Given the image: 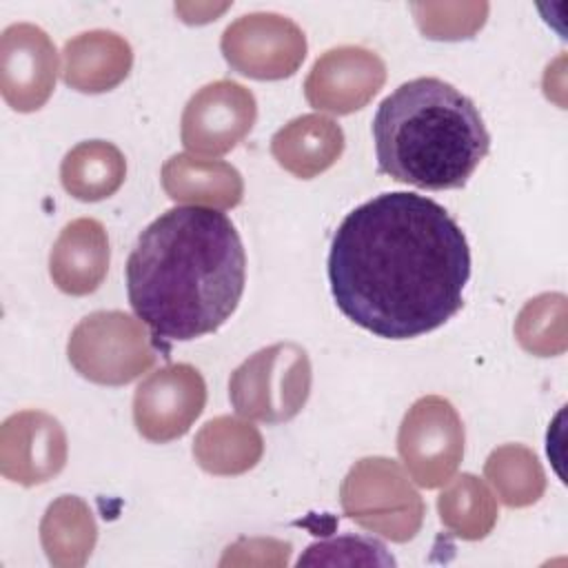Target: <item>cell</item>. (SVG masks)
Masks as SVG:
<instances>
[{"instance_id":"18","label":"cell","mask_w":568,"mask_h":568,"mask_svg":"<svg viewBox=\"0 0 568 568\" xmlns=\"http://www.w3.org/2000/svg\"><path fill=\"white\" fill-rule=\"evenodd\" d=\"M264 453L260 430L237 417L209 419L193 439V457L202 470L220 477L242 475L257 466Z\"/></svg>"},{"instance_id":"7","label":"cell","mask_w":568,"mask_h":568,"mask_svg":"<svg viewBox=\"0 0 568 568\" xmlns=\"http://www.w3.org/2000/svg\"><path fill=\"white\" fill-rule=\"evenodd\" d=\"M464 442L462 417L439 395L419 397L406 410L397 433L399 457L422 488H437L450 481L462 464Z\"/></svg>"},{"instance_id":"14","label":"cell","mask_w":568,"mask_h":568,"mask_svg":"<svg viewBox=\"0 0 568 568\" xmlns=\"http://www.w3.org/2000/svg\"><path fill=\"white\" fill-rule=\"evenodd\" d=\"M109 237L93 217L69 222L49 255L53 284L67 295H89L100 288L109 271Z\"/></svg>"},{"instance_id":"4","label":"cell","mask_w":568,"mask_h":568,"mask_svg":"<svg viewBox=\"0 0 568 568\" xmlns=\"http://www.w3.org/2000/svg\"><path fill=\"white\" fill-rule=\"evenodd\" d=\"M311 359L295 342H280L246 357L229 379L237 415L264 424L293 419L311 395Z\"/></svg>"},{"instance_id":"24","label":"cell","mask_w":568,"mask_h":568,"mask_svg":"<svg viewBox=\"0 0 568 568\" xmlns=\"http://www.w3.org/2000/svg\"><path fill=\"white\" fill-rule=\"evenodd\" d=\"M488 2H417L410 4L417 27L430 40H466L486 22Z\"/></svg>"},{"instance_id":"5","label":"cell","mask_w":568,"mask_h":568,"mask_svg":"<svg viewBox=\"0 0 568 568\" xmlns=\"http://www.w3.org/2000/svg\"><path fill=\"white\" fill-rule=\"evenodd\" d=\"M339 501L348 519L395 544L413 539L426 513L406 473L388 457L355 462L342 481Z\"/></svg>"},{"instance_id":"2","label":"cell","mask_w":568,"mask_h":568,"mask_svg":"<svg viewBox=\"0 0 568 568\" xmlns=\"http://www.w3.org/2000/svg\"><path fill=\"white\" fill-rule=\"evenodd\" d=\"M246 255L233 222L213 209L175 206L155 217L126 260L133 313L158 337L189 342L217 331L244 293Z\"/></svg>"},{"instance_id":"25","label":"cell","mask_w":568,"mask_h":568,"mask_svg":"<svg viewBox=\"0 0 568 568\" xmlns=\"http://www.w3.org/2000/svg\"><path fill=\"white\" fill-rule=\"evenodd\" d=\"M395 566V559L386 548L359 535L328 537L315 541L297 559V566Z\"/></svg>"},{"instance_id":"26","label":"cell","mask_w":568,"mask_h":568,"mask_svg":"<svg viewBox=\"0 0 568 568\" xmlns=\"http://www.w3.org/2000/svg\"><path fill=\"white\" fill-rule=\"evenodd\" d=\"M291 544L280 539H237L224 550L220 566H286Z\"/></svg>"},{"instance_id":"13","label":"cell","mask_w":568,"mask_h":568,"mask_svg":"<svg viewBox=\"0 0 568 568\" xmlns=\"http://www.w3.org/2000/svg\"><path fill=\"white\" fill-rule=\"evenodd\" d=\"M67 464V433L44 410H20L0 426V473L20 486L53 479Z\"/></svg>"},{"instance_id":"21","label":"cell","mask_w":568,"mask_h":568,"mask_svg":"<svg viewBox=\"0 0 568 568\" xmlns=\"http://www.w3.org/2000/svg\"><path fill=\"white\" fill-rule=\"evenodd\" d=\"M442 524L459 539H484L497 521V501L488 486L473 473L455 477L437 497Z\"/></svg>"},{"instance_id":"20","label":"cell","mask_w":568,"mask_h":568,"mask_svg":"<svg viewBox=\"0 0 568 568\" xmlns=\"http://www.w3.org/2000/svg\"><path fill=\"white\" fill-rule=\"evenodd\" d=\"M126 178V160L122 151L104 140H89L73 146L62 164L60 180L69 195L82 202L111 197Z\"/></svg>"},{"instance_id":"12","label":"cell","mask_w":568,"mask_h":568,"mask_svg":"<svg viewBox=\"0 0 568 568\" xmlns=\"http://www.w3.org/2000/svg\"><path fill=\"white\" fill-rule=\"evenodd\" d=\"M58 51L44 29L18 22L0 36V93L20 113L38 111L55 89Z\"/></svg>"},{"instance_id":"23","label":"cell","mask_w":568,"mask_h":568,"mask_svg":"<svg viewBox=\"0 0 568 568\" xmlns=\"http://www.w3.org/2000/svg\"><path fill=\"white\" fill-rule=\"evenodd\" d=\"M515 337L524 351L537 357L561 355L566 337V295L541 293L524 304L515 320Z\"/></svg>"},{"instance_id":"16","label":"cell","mask_w":568,"mask_h":568,"mask_svg":"<svg viewBox=\"0 0 568 568\" xmlns=\"http://www.w3.org/2000/svg\"><path fill=\"white\" fill-rule=\"evenodd\" d=\"M271 153L284 171L311 180L339 160L344 153V131L328 115L306 113L275 131Z\"/></svg>"},{"instance_id":"10","label":"cell","mask_w":568,"mask_h":568,"mask_svg":"<svg viewBox=\"0 0 568 568\" xmlns=\"http://www.w3.org/2000/svg\"><path fill=\"white\" fill-rule=\"evenodd\" d=\"M206 404V384L191 364H169L151 373L133 395L138 433L155 444L173 442L189 433Z\"/></svg>"},{"instance_id":"3","label":"cell","mask_w":568,"mask_h":568,"mask_svg":"<svg viewBox=\"0 0 568 568\" xmlns=\"http://www.w3.org/2000/svg\"><path fill=\"white\" fill-rule=\"evenodd\" d=\"M377 171L426 191L462 189L490 151L475 102L439 78H415L373 118Z\"/></svg>"},{"instance_id":"17","label":"cell","mask_w":568,"mask_h":568,"mask_svg":"<svg viewBox=\"0 0 568 568\" xmlns=\"http://www.w3.org/2000/svg\"><path fill=\"white\" fill-rule=\"evenodd\" d=\"M160 178L164 193L175 202L233 209L244 195L240 171L222 160H200L178 153L164 162Z\"/></svg>"},{"instance_id":"9","label":"cell","mask_w":568,"mask_h":568,"mask_svg":"<svg viewBox=\"0 0 568 568\" xmlns=\"http://www.w3.org/2000/svg\"><path fill=\"white\" fill-rule=\"evenodd\" d=\"M257 118L255 95L235 80L204 84L184 106L180 138L197 155H224L253 129Z\"/></svg>"},{"instance_id":"1","label":"cell","mask_w":568,"mask_h":568,"mask_svg":"<svg viewBox=\"0 0 568 568\" xmlns=\"http://www.w3.org/2000/svg\"><path fill=\"white\" fill-rule=\"evenodd\" d=\"M470 248L435 200L382 193L353 209L328 253L337 308L384 339H410L446 324L464 304Z\"/></svg>"},{"instance_id":"19","label":"cell","mask_w":568,"mask_h":568,"mask_svg":"<svg viewBox=\"0 0 568 568\" xmlns=\"http://www.w3.org/2000/svg\"><path fill=\"white\" fill-rule=\"evenodd\" d=\"M98 526L91 508L75 495H62L49 504L40 521V541L55 568H80L91 557Z\"/></svg>"},{"instance_id":"11","label":"cell","mask_w":568,"mask_h":568,"mask_svg":"<svg viewBox=\"0 0 568 568\" xmlns=\"http://www.w3.org/2000/svg\"><path fill=\"white\" fill-rule=\"evenodd\" d=\"M384 60L364 47L344 44L324 51L304 80V95L317 111L348 115L364 109L384 87Z\"/></svg>"},{"instance_id":"15","label":"cell","mask_w":568,"mask_h":568,"mask_svg":"<svg viewBox=\"0 0 568 568\" xmlns=\"http://www.w3.org/2000/svg\"><path fill=\"white\" fill-rule=\"evenodd\" d=\"M62 80L80 93H104L126 80L133 67L131 44L115 31L93 29L67 40Z\"/></svg>"},{"instance_id":"8","label":"cell","mask_w":568,"mask_h":568,"mask_svg":"<svg viewBox=\"0 0 568 568\" xmlns=\"http://www.w3.org/2000/svg\"><path fill=\"white\" fill-rule=\"evenodd\" d=\"M233 71L253 80L291 78L306 58V36L286 16L255 11L231 22L220 40Z\"/></svg>"},{"instance_id":"6","label":"cell","mask_w":568,"mask_h":568,"mask_svg":"<svg viewBox=\"0 0 568 568\" xmlns=\"http://www.w3.org/2000/svg\"><path fill=\"white\" fill-rule=\"evenodd\" d=\"M67 355L84 379L102 386H124L155 362L146 328L122 311H95L82 317L69 335Z\"/></svg>"},{"instance_id":"22","label":"cell","mask_w":568,"mask_h":568,"mask_svg":"<svg viewBox=\"0 0 568 568\" xmlns=\"http://www.w3.org/2000/svg\"><path fill=\"white\" fill-rule=\"evenodd\" d=\"M484 475L508 508L532 506L546 490L544 466L524 444H504L495 448L484 464Z\"/></svg>"}]
</instances>
